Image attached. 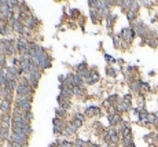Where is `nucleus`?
<instances>
[{
    "label": "nucleus",
    "mask_w": 158,
    "mask_h": 147,
    "mask_svg": "<svg viewBox=\"0 0 158 147\" xmlns=\"http://www.w3.org/2000/svg\"><path fill=\"white\" fill-rule=\"evenodd\" d=\"M114 44H116V46H118V44H120V39H118V37H114Z\"/></svg>",
    "instance_id": "a211bd4d"
},
{
    "label": "nucleus",
    "mask_w": 158,
    "mask_h": 147,
    "mask_svg": "<svg viewBox=\"0 0 158 147\" xmlns=\"http://www.w3.org/2000/svg\"><path fill=\"white\" fill-rule=\"evenodd\" d=\"M157 128H158V125H157Z\"/></svg>",
    "instance_id": "412c9836"
},
{
    "label": "nucleus",
    "mask_w": 158,
    "mask_h": 147,
    "mask_svg": "<svg viewBox=\"0 0 158 147\" xmlns=\"http://www.w3.org/2000/svg\"><path fill=\"white\" fill-rule=\"evenodd\" d=\"M96 113H99V109L98 107H90V109H87V111H85V114L87 116H94V114H96Z\"/></svg>",
    "instance_id": "9b49d317"
},
{
    "label": "nucleus",
    "mask_w": 158,
    "mask_h": 147,
    "mask_svg": "<svg viewBox=\"0 0 158 147\" xmlns=\"http://www.w3.org/2000/svg\"><path fill=\"white\" fill-rule=\"evenodd\" d=\"M106 59H107V61H110V62H113V61H114V59L111 58V56H110V55H106Z\"/></svg>",
    "instance_id": "aec40b11"
},
{
    "label": "nucleus",
    "mask_w": 158,
    "mask_h": 147,
    "mask_svg": "<svg viewBox=\"0 0 158 147\" xmlns=\"http://www.w3.org/2000/svg\"><path fill=\"white\" fill-rule=\"evenodd\" d=\"M121 36H123L126 41H131V40L133 39V30L129 29V28H125V29H123V32H121Z\"/></svg>",
    "instance_id": "39448f33"
},
{
    "label": "nucleus",
    "mask_w": 158,
    "mask_h": 147,
    "mask_svg": "<svg viewBox=\"0 0 158 147\" xmlns=\"http://www.w3.org/2000/svg\"><path fill=\"white\" fill-rule=\"evenodd\" d=\"M98 79H99V74H98L95 70H91V72H88V76H87V81L88 82H95V81H98Z\"/></svg>",
    "instance_id": "423d86ee"
},
{
    "label": "nucleus",
    "mask_w": 158,
    "mask_h": 147,
    "mask_svg": "<svg viewBox=\"0 0 158 147\" xmlns=\"http://www.w3.org/2000/svg\"><path fill=\"white\" fill-rule=\"evenodd\" d=\"M54 132L55 134H59L61 131H63V128L66 127V125H63V122H62V120H59V118H55L54 120Z\"/></svg>",
    "instance_id": "20e7f679"
},
{
    "label": "nucleus",
    "mask_w": 158,
    "mask_h": 147,
    "mask_svg": "<svg viewBox=\"0 0 158 147\" xmlns=\"http://www.w3.org/2000/svg\"><path fill=\"white\" fill-rule=\"evenodd\" d=\"M32 92H33V89L30 88L29 85L20 84L18 85V88H17V94H18V96H29V98H32Z\"/></svg>",
    "instance_id": "f03ea898"
},
{
    "label": "nucleus",
    "mask_w": 158,
    "mask_h": 147,
    "mask_svg": "<svg viewBox=\"0 0 158 147\" xmlns=\"http://www.w3.org/2000/svg\"><path fill=\"white\" fill-rule=\"evenodd\" d=\"M146 122H150V124H157V122H158V117L155 114H148Z\"/></svg>",
    "instance_id": "1a4fd4ad"
},
{
    "label": "nucleus",
    "mask_w": 158,
    "mask_h": 147,
    "mask_svg": "<svg viewBox=\"0 0 158 147\" xmlns=\"http://www.w3.org/2000/svg\"><path fill=\"white\" fill-rule=\"evenodd\" d=\"M0 110L3 111L4 114H7V113H8V110H10V102L4 99V100L0 103Z\"/></svg>",
    "instance_id": "0eeeda50"
},
{
    "label": "nucleus",
    "mask_w": 158,
    "mask_h": 147,
    "mask_svg": "<svg viewBox=\"0 0 158 147\" xmlns=\"http://www.w3.org/2000/svg\"><path fill=\"white\" fill-rule=\"evenodd\" d=\"M73 94H76V95H81V94H83V85L73 87Z\"/></svg>",
    "instance_id": "f8f14e48"
},
{
    "label": "nucleus",
    "mask_w": 158,
    "mask_h": 147,
    "mask_svg": "<svg viewBox=\"0 0 158 147\" xmlns=\"http://www.w3.org/2000/svg\"><path fill=\"white\" fill-rule=\"evenodd\" d=\"M2 121H3V122H8V124H10L11 116H10V114H3V117H2Z\"/></svg>",
    "instance_id": "ddd939ff"
},
{
    "label": "nucleus",
    "mask_w": 158,
    "mask_h": 147,
    "mask_svg": "<svg viewBox=\"0 0 158 147\" xmlns=\"http://www.w3.org/2000/svg\"><path fill=\"white\" fill-rule=\"evenodd\" d=\"M4 96V89L2 88V85H0V98H3Z\"/></svg>",
    "instance_id": "f3484780"
},
{
    "label": "nucleus",
    "mask_w": 158,
    "mask_h": 147,
    "mask_svg": "<svg viewBox=\"0 0 158 147\" xmlns=\"http://www.w3.org/2000/svg\"><path fill=\"white\" fill-rule=\"evenodd\" d=\"M81 124H83V121H81V120H77V118H74V127L78 128V127H81Z\"/></svg>",
    "instance_id": "2eb2a0df"
},
{
    "label": "nucleus",
    "mask_w": 158,
    "mask_h": 147,
    "mask_svg": "<svg viewBox=\"0 0 158 147\" xmlns=\"http://www.w3.org/2000/svg\"><path fill=\"white\" fill-rule=\"evenodd\" d=\"M14 30H15V32H22L23 30L22 23H21L20 21H14Z\"/></svg>",
    "instance_id": "9d476101"
},
{
    "label": "nucleus",
    "mask_w": 158,
    "mask_h": 147,
    "mask_svg": "<svg viewBox=\"0 0 158 147\" xmlns=\"http://www.w3.org/2000/svg\"><path fill=\"white\" fill-rule=\"evenodd\" d=\"M76 118H77V120H81V121L84 120V117H83L81 114H77V116H76Z\"/></svg>",
    "instance_id": "6ab92c4d"
},
{
    "label": "nucleus",
    "mask_w": 158,
    "mask_h": 147,
    "mask_svg": "<svg viewBox=\"0 0 158 147\" xmlns=\"http://www.w3.org/2000/svg\"><path fill=\"white\" fill-rule=\"evenodd\" d=\"M30 100L32 98L29 96H18L15 99V103H17V109H20L21 111H30Z\"/></svg>",
    "instance_id": "f257e3e1"
},
{
    "label": "nucleus",
    "mask_w": 158,
    "mask_h": 147,
    "mask_svg": "<svg viewBox=\"0 0 158 147\" xmlns=\"http://www.w3.org/2000/svg\"><path fill=\"white\" fill-rule=\"evenodd\" d=\"M128 20H129V21L135 20V13H132V11H129V13H128Z\"/></svg>",
    "instance_id": "dca6fc26"
},
{
    "label": "nucleus",
    "mask_w": 158,
    "mask_h": 147,
    "mask_svg": "<svg viewBox=\"0 0 158 147\" xmlns=\"http://www.w3.org/2000/svg\"><path fill=\"white\" fill-rule=\"evenodd\" d=\"M11 143H21V144H26V142H28V135H25V134H14L13 132V136H11Z\"/></svg>",
    "instance_id": "7ed1b4c3"
},
{
    "label": "nucleus",
    "mask_w": 158,
    "mask_h": 147,
    "mask_svg": "<svg viewBox=\"0 0 158 147\" xmlns=\"http://www.w3.org/2000/svg\"><path fill=\"white\" fill-rule=\"evenodd\" d=\"M65 111H66V110H65V109L59 107L58 110H56V113H58V114H59V117H65Z\"/></svg>",
    "instance_id": "4468645a"
},
{
    "label": "nucleus",
    "mask_w": 158,
    "mask_h": 147,
    "mask_svg": "<svg viewBox=\"0 0 158 147\" xmlns=\"http://www.w3.org/2000/svg\"><path fill=\"white\" fill-rule=\"evenodd\" d=\"M109 122H110V125H116L117 122H120V116L118 114H110Z\"/></svg>",
    "instance_id": "6e6552de"
}]
</instances>
